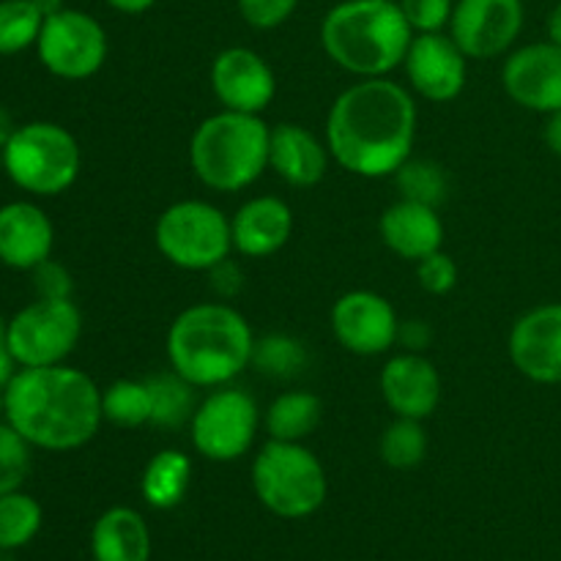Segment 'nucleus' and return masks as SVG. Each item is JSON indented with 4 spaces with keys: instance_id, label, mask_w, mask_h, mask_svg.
Returning <instances> with one entry per match:
<instances>
[{
    "instance_id": "20e7f679",
    "label": "nucleus",
    "mask_w": 561,
    "mask_h": 561,
    "mask_svg": "<svg viewBox=\"0 0 561 561\" xmlns=\"http://www.w3.org/2000/svg\"><path fill=\"white\" fill-rule=\"evenodd\" d=\"M414 36L398 0H343L321 22L327 55L359 80L403 66Z\"/></svg>"
},
{
    "instance_id": "2f4dec72",
    "label": "nucleus",
    "mask_w": 561,
    "mask_h": 561,
    "mask_svg": "<svg viewBox=\"0 0 561 561\" xmlns=\"http://www.w3.org/2000/svg\"><path fill=\"white\" fill-rule=\"evenodd\" d=\"M252 365L272 378L299 376L307 365V348L290 334H266L263 340H255Z\"/></svg>"
},
{
    "instance_id": "bb28decb",
    "label": "nucleus",
    "mask_w": 561,
    "mask_h": 561,
    "mask_svg": "<svg viewBox=\"0 0 561 561\" xmlns=\"http://www.w3.org/2000/svg\"><path fill=\"white\" fill-rule=\"evenodd\" d=\"M151 389L148 381L121 378L107 389H102V414L104 420L118 427H142L151 422Z\"/></svg>"
},
{
    "instance_id": "9d476101",
    "label": "nucleus",
    "mask_w": 561,
    "mask_h": 561,
    "mask_svg": "<svg viewBox=\"0 0 561 561\" xmlns=\"http://www.w3.org/2000/svg\"><path fill=\"white\" fill-rule=\"evenodd\" d=\"M192 444L206 460L230 463L250 453L261 427L255 398L244 389L217 387L192 414Z\"/></svg>"
},
{
    "instance_id": "412c9836",
    "label": "nucleus",
    "mask_w": 561,
    "mask_h": 561,
    "mask_svg": "<svg viewBox=\"0 0 561 561\" xmlns=\"http://www.w3.org/2000/svg\"><path fill=\"white\" fill-rule=\"evenodd\" d=\"M329 157V146L299 124H279L268 135V168L290 186L321 184Z\"/></svg>"
},
{
    "instance_id": "393cba45",
    "label": "nucleus",
    "mask_w": 561,
    "mask_h": 561,
    "mask_svg": "<svg viewBox=\"0 0 561 561\" xmlns=\"http://www.w3.org/2000/svg\"><path fill=\"white\" fill-rule=\"evenodd\" d=\"M323 405L312 392H283L266 409V431L274 442H296L301 444L307 436L316 433L321 425Z\"/></svg>"
},
{
    "instance_id": "de8ad7c7",
    "label": "nucleus",
    "mask_w": 561,
    "mask_h": 561,
    "mask_svg": "<svg viewBox=\"0 0 561 561\" xmlns=\"http://www.w3.org/2000/svg\"><path fill=\"white\" fill-rule=\"evenodd\" d=\"M0 416H3V389H0Z\"/></svg>"
},
{
    "instance_id": "f3484780",
    "label": "nucleus",
    "mask_w": 561,
    "mask_h": 561,
    "mask_svg": "<svg viewBox=\"0 0 561 561\" xmlns=\"http://www.w3.org/2000/svg\"><path fill=\"white\" fill-rule=\"evenodd\" d=\"M510 359L535 383H561V301L524 312L510 332Z\"/></svg>"
},
{
    "instance_id": "7ed1b4c3",
    "label": "nucleus",
    "mask_w": 561,
    "mask_h": 561,
    "mask_svg": "<svg viewBox=\"0 0 561 561\" xmlns=\"http://www.w3.org/2000/svg\"><path fill=\"white\" fill-rule=\"evenodd\" d=\"M255 334L225 301H203L175 316L168 332V362L197 389L228 387L252 365Z\"/></svg>"
},
{
    "instance_id": "423d86ee",
    "label": "nucleus",
    "mask_w": 561,
    "mask_h": 561,
    "mask_svg": "<svg viewBox=\"0 0 561 561\" xmlns=\"http://www.w3.org/2000/svg\"><path fill=\"white\" fill-rule=\"evenodd\" d=\"M252 488L268 513L285 520L310 518L327 502V469L296 442L268 438L252 460Z\"/></svg>"
},
{
    "instance_id": "6e6552de",
    "label": "nucleus",
    "mask_w": 561,
    "mask_h": 561,
    "mask_svg": "<svg viewBox=\"0 0 561 561\" xmlns=\"http://www.w3.org/2000/svg\"><path fill=\"white\" fill-rule=\"evenodd\" d=\"M153 239L157 250L186 272H211L233 252L230 219L206 201H179L164 208Z\"/></svg>"
},
{
    "instance_id": "473e14b6",
    "label": "nucleus",
    "mask_w": 561,
    "mask_h": 561,
    "mask_svg": "<svg viewBox=\"0 0 561 561\" xmlns=\"http://www.w3.org/2000/svg\"><path fill=\"white\" fill-rule=\"evenodd\" d=\"M31 444L0 420V496L20 491L31 474Z\"/></svg>"
},
{
    "instance_id": "49530a36",
    "label": "nucleus",
    "mask_w": 561,
    "mask_h": 561,
    "mask_svg": "<svg viewBox=\"0 0 561 561\" xmlns=\"http://www.w3.org/2000/svg\"><path fill=\"white\" fill-rule=\"evenodd\" d=\"M9 553H11V551H0V561H11Z\"/></svg>"
},
{
    "instance_id": "e433bc0d",
    "label": "nucleus",
    "mask_w": 561,
    "mask_h": 561,
    "mask_svg": "<svg viewBox=\"0 0 561 561\" xmlns=\"http://www.w3.org/2000/svg\"><path fill=\"white\" fill-rule=\"evenodd\" d=\"M33 288H36L38 299H71V274L66 272V266L55 263L53 257L44 263H38L33 268Z\"/></svg>"
},
{
    "instance_id": "09e8293b",
    "label": "nucleus",
    "mask_w": 561,
    "mask_h": 561,
    "mask_svg": "<svg viewBox=\"0 0 561 561\" xmlns=\"http://www.w3.org/2000/svg\"><path fill=\"white\" fill-rule=\"evenodd\" d=\"M0 173H3V148H0Z\"/></svg>"
},
{
    "instance_id": "2eb2a0df",
    "label": "nucleus",
    "mask_w": 561,
    "mask_h": 561,
    "mask_svg": "<svg viewBox=\"0 0 561 561\" xmlns=\"http://www.w3.org/2000/svg\"><path fill=\"white\" fill-rule=\"evenodd\" d=\"M211 88L222 110L261 115L277 96V77L255 49L228 47L214 58Z\"/></svg>"
},
{
    "instance_id": "a211bd4d",
    "label": "nucleus",
    "mask_w": 561,
    "mask_h": 561,
    "mask_svg": "<svg viewBox=\"0 0 561 561\" xmlns=\"http://www.w3.org/2000/svg\"><path fill=\"white\" fill-rule=\"evenodd\" d=\"M383 403L394 416L405 420H427L442 400V376L431 359L405 351L392 356L381 370Z\"/></svg>"
},
{
    "instance_id": "f03ea898",
    "label": "nucleus",
    "mask_w": 561,
    "mask_h": 561,
    "mask_svg": "<svg viewBox=\"0 0 561 561\" xmlns=\"http://www.w3.org/2000/svg\"><path fill=\"white\" fill-rule=\"evenodd\" d=\"M3 420L31 447L71 453L102 427V389L77 367H16L3 387Z\"/></svg>"
},
{
    "instance_id": "72a5a7b5",
    "label": "nucleus",
    "mask_w": 561,
    "mask_h": 561,
    "mask_svg": "<svg viewBox=\"0 0 561 561\" xmlns=\"http://www.w3.org/2000/svg\"><path fill=\"white\" fill-rule=\"evenodd\" d=\"M414 33H442L453 20L455 0H398Z\"/></svg>"
},
{
    "instance_id": "f8f14e48",
    "label": "nucleus",
    "mask_w": 561,
    "mask_h": 561,
    "mask_svg": "<svg viewBox=\"0 0 561 561\" xmlns=\"http://www.w3.org/2000/svg\"><path fill=\"white\" fill-rule=\"evenodd\" d=\"M524 22V0H458L449 20V36L466 58L491 60L513 49Z\"/></svg>"
},
{
    "instance_id": "9b49d317",
    "label": "nucleus",
    "mask_w": 561,
    "mask_h": 561,
    "mask_svg": "<svg viewBox=\"0 0 561 561\" xmlns=\"http://www.w3.org/2000/svg\"><path fill=\"white\" fill-rule=\"evenodd\" d=\"M36 53L53 77L88 80L107 60V31L96 16L64 5L44 20Z\"/></svg>"
},
{
    "instance_id": "39448f33",
    "label": "nucleus",
    "mask_w": 561,
    "mask_h": 561,
    "mask_svg": "<svg viewBox=\"0 0 561 561\" xmlns=\"http://www.w3.org/2000/svg\"><path fill=\"white\" fill-rule=\"evenodd\" d=\"M268 135L261 115L233 110L208 115L192 135V170L214 192L247 190L268 168Z\"/></svg>"
},
{
    "instance_id": "79ce46f5",
    "label": "nucleus",
    "mask_w": 561,
    "mask_h": 561,
    "mask_svg": "<svg viewBox=\"0 0 561 561\" xmlns=\"http://www.w3.org/2000/svg\"><path fill=\"white\" fill-rule=\"evenodd\" d=\"M104 3L110 5L113 11H118V14H146L148 9H153L157 5V0H104Z\"/></svg>"
},
{
    "instance_id": "4468645a",
    "label": "nucleus",
    "mask_w": 561,
    "mask_h": 561,
    "mask_svg": "<svg viewBox=\"0 0 561 561\" xmlns=\"http://www.w3.org/2000/svg\"><path fill=\"white\" fill-rule=\"evenodd\" d=\"M502 82L507 96L531 113L561 110V47L553 42L524 44L504 60Z\"/></svg>"
},
{
    "instance_id": "ddd939ff",
    "label": "nucleus",
    "mask_w": 561,
    "mask_h": 561,
    "mask_svg": "<svg viewBox=\"0 0 561 561\" xmlns=\"http://www.w3.org/2000/svg\"><path fill=\"white\" fill-rule=\"evenodd\" d=\"M332 332L356 356H381L398 343L394 307L373 290H348L332 307Z\"/></svg>"
},
{
    "instance_id": "c03bdc74",
    "label": "nucleus",
    "mask_w": 561,
    "mask_h": 561,
    "mask_svg": "<svg viewBox=\"0 0 561 561\" xmlns=\"http://www.w3.org/2000/svg\"><path fill=\"white\" fill-rule=\"evenodd\" d=\"M14 121H11V115H9V110L5 107H0V148L5 146V142H9V137L14 135Z\"/></svg>"
},
{
    "instance_id": "37998d69",
    "label": "nucleus",
    "mask_w": 561,
    "mask_h": 561,
    "mask_svg": "<svg viewBox=\"0 0 561 561\" xmlns=\"http://www.w3.org/2000/svg\"><path fill=\"white\" fill-rule=\"evenodd\" d=\"M548 42L559 44L561 47V0H557V5L548 14Z\"/></svg>"
},
{
    "instance_id": "4be33fe9",
    "label": "nucleus",
    "mask_w": 561,
    "mask_h": 561,
    "mask_svg": "<svg viewBox=\"0 0 561 561\" xmlns=\"http://www.w3.org/2000/svg\"><path fill=\"white\" fill-rule=\"evenodd\" d=\"M378 228L383 244L403 261H422L444 244V225L436 208L403 197L383 211Z\"/></svg>"
},
{
    "instance_id": "c756f323",
    "label": "nucleus",
    "mask_w": 561,
    "mask_h": 561,
    "mask_svg": "<svg viewBox=\"0 0 561 561\" xmlns=\"http://www.w3.org/2000/svg\"><path fill=\"white\" fill-rule=\"evenodd\" d=\"M381 460L389 469L409 471L425 460L427 455V433L420 420H405L394 416L381 433Z\"/></svg>"
},
{
    "instance_id": "aec40b11",
    "label": "nucleus",
    "mask_w": 561,
    "mask_h": 561,
    "mask_svg": "<svg viewBox=\"0 0 561 561\" xmlns=\"http://www.w3.org/2000/svg\"><path fill=\"white\" fill-rule=\"evenodd\" d=\"M230 233L236 252L244 257H268L288 244L294 233V214L283 197H252L230 219Z\"/></svg>"
},
{
    "instance_id": "dca6fc26",
    "label": "nucleus",
    "mask_w": 561,
    "mask_h": 561,
    "mask_svg": "<svg viewBox=\"0 0 561 561\" xmlns=\"http://www.w3.org/2000/svg\"><path fill=\"white\" fill-rule=\"evenodd\" d=\"M403 69L411 88L427 102H453L466 88V53L444 33H416Z\"/></svg>"
},
{
    "instance_id": "a878e982",
    "label": "nucleus",
    "mask_w": 561,
    "mask_h": 561,
    "mask_svg": "<svg viewBox=\"0 0 561 561\" xmlns=\"http://www.w3.org/2000/svg\"><path fill=\"white\" fill-rule=\"evenodd\" d=\"M151 389V422L159 427H181L195 414V389L179 373H157L146 378Z\"/></svg>"
},
{
    "instance_id": "b1692460",
    "label": "nucleus",
    "mask_w": 561,
    "mask_h": 561,
    "mask_svg": "<svg viewBox=\"0 0 561 561\" xmlns=\"http://www.w3.org/2000/svg\"><path fill=\"white\" fill-rule=\"evenodd\" d=\"M192 485V460L181 449H162L146 463L140 493L148 507L173 510L184 502Z\"/></svg>"
},
{
    "instance_id": "c9c22d12",
    "label": "nucleus",
    "mask_w": 561,
    "mask_h": 561,
    "mask_svg": "<svg viewBox=\"0 0 561 561\" xmlns=\"http://www.w3.org/2000/svg\"><path fill=\"white\" fill-rule=\"evenodd\" d=\"M247 25L255 31H274L294 16L299 0H236Z\"/></svg>"
},
{
    "instance_id": "4c0bfd02",
    "label": "nucleus",
    "mask_w": 561,
    "mask_h": 561,
    "mask_svg": "<svg viewBox=\"0 0 561 561\" xmlns=\"http://www.w3.org/2000/svg\"><path fill=\"white\" fill-rule=\"evenodd\" d=\"M208 274H211V288L217 290L219 296H233L241 290V272L230 261H222Z\"/></svg>"
},
{
    "instance_id": "cd10ccee",
    "label": "nucleus",
    "mask_w": 561,
    "mask_h": 561,
    "mask_svg": "<svg viewBox=\"0 0 561 561\" xmlns=\"http://www.w3.org/2000/svg\"><path fill=\"white\" fill-rule=\"evenodd\" d=\"M42 504L27 493L14 491L0 496V551L25 548L42 529Z\"/></svg>"
},
{
    "instance_id": "1a4fd4ad",
    "label": "nucleus",
    "mask_w": 561,
    "mask_h": 561,
    "mask_svg": "<svg viewBox=\"0 0 561 561\" xmlns=\"http://www.w3.org/2000/svg\"><path fill=\"white\" fill-rule=\"evenodd\" d=\"M82 337V312L71 299H38L9 321L16 367L64 365Z\"/></svg>"
},
{
    "instance_id": "f257e3e1",
    "label": "nucleus",
    "mask_w": 561,
    "mask_h": 561,
    "mask_svg": "<svg viewBox=\"0 0 561 561\" xmlns=\"http://www.w3.org/2000/svg\"><path fill=\"white\" fill-rule=\"evenodd\" d=\"M416 104L409 88L387 77L354 82L334 99L327 146L334 162L362 179H387L411 159Z\"/></svg>"
},
{
    "instance_id": "7c9ffc66",
    "label": "nucleus",
    "mask_w": 561,
    "mask_h": 561,
    "mask_svg": "<svg viewBox=\"0 0 561 561\" xmlns=\"http://www.w3.org/2000/svg\"><path fill=\"white\" fill-rule=\"evenodd\" d=\"M394 181H398V190L403 201H414L433 208L442 206L449 190L444 168L431 162V159H409V162L394 173Z\"/></svg>"
},
{
    "instance_id": "0eeeda50",
    "label": "nucleus",
    "mask_w": 561,
    "mask_h": 561,
    "mask_svg": "<svg viewBox=\"0 0 561 561\" xmlns=\"http://www.w3.org/2000/svg\"><path fill=\"white\" fill-rule=\"evenodd\" d=\"M80 168V142L66 126L53 121L16 126L3 146V173L27 195H64L77 181Z\"/></svg>"
},
{
    "instance_id": "6ab92c4d",
    "label": "nucleus",
    "mask_w": 561,
    "mask_h": 561,
    "mask_svg": "<svg viewBox=\"0 0 561 561\" xmlns=\"http://www.w3.org/2000/svg\"><path fill=\"white\" fill-rule=\"evenodd\" d=\"M55 228L44 208L31 201L0 206V263L16 272H33L53 257Z\"/></svg>"
},
{
    "instance_id": "f704fd0d",
    "label": "nucleus",
    "mask_w": 561,
    "mask_h": 561,
    "mask_svg": "<svg viewBox=\"0 0 561 561\" xmlns=\"http://www.w3.org/2000/svg\"><path fill=\"white\" fill-rule=\"evenodd\" d=\"M416 277L420 285L433 296H444L458 285V266L444 250L431 252L422 261H416Z\"/></svg>"
},
{
    "instance_id": "58836bf2",
    "label": "nucleus",
    "mask_w": 561,
    "mask_h": 561,
    "mask_svg": "<svg viewBox=\"0 0 561 561\" xmlns=\"http://www.w3.org/2000/svg\"><path fill=\"white\" fill-rule=\"evenodd\" d=\"M398 343H403L405 348L414 351V354H420V351L427 348V343H431V327H427L425 321L400 323Z\"/></svg>"
},
{
    "instance_id": "ea45409f",
    "label": "nucleus",
    "mask_w": 561,
    "mask_h": 561,
    "mask_svg": "<svg viewBox=\"0 0 561 561\" xmlns=\"http://www.w3.org/2000/svg\"><path fill=\"white\" fill-rule=\"evenodd\" d=\"M14 373H16V362L9 351V321H3V316H0V389L11 381Z\"/></svg>"
},
{
    "instance_id": "a19ab883",
    "label": "nucleus",
    "mask_w": 561,
    "mask_h": 561,
    "mask_svg": "<svg viewBox=\"0 0 561 561\" xmlns=\"http://www.w3.org/2000/svg\"><path fill=\"white\" fill-rule=\"evenodd\" d=\"M542 137H546V146L551 148V153L561 157V110H559V113L548 115L546 129H542Z\"/></svg>"
},
{
    "instance_id": "5701e85b",
    "label": "nucleus",
    "mask_w": 561,
    "mask_h": 561,
    "mask_svg": "<svg viewBox=\"0 0 561 561\" xmlns=\"http://www.w3.org/2000/svg\"><path fill=\"white\" fill-rule=\"evenodd\" d=\"M93 561H148L151 531L137 510L110 507L99 515L91 531Z\"/></svg>"
},
{
    "instance_id": "a18cd8bd",
    "label": "nucleus",
    "mask_w": 561,
    "mask_h": 561,
    "mask_svg": "<svg viewBox=\"0 0 561 561\" xmlns=\"http://www.w3.org/2000/svg\"><path fill=\"white\" fill-rule=\"evenodd\" d=\"M36 3H38V9L44 11V16H49V14H55V11L64 9V0H36Z\"/></svg>"
},
{
    "instance_id": "c85d7f7f",
    "label": "nucleus",
    "mask_w": 561,
    "mask_h": 561,
    "mask_svg": "<svg viewBox=\"0 0 561 561\" xmlns=\"http://www.w3.org/2000/svg\"><path fill=\"white\" fill-rule=\"evenodd\" d=\"M44 20L47 16L36 0H0V55L36 47Z\"/></svg>"
}]
</instances>
